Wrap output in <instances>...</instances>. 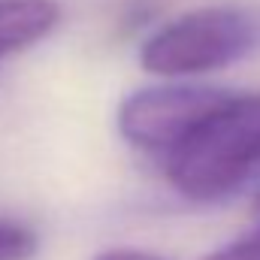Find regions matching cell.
Segmentation results:
<instances>
[{
  "instance_id": "obj_4",
  "label": "cell",
  "mask_w": 260,
  "mask_h": 260,
  "mask_svg": "<svg viewBox=\"0 0 260 260\" xmlns=\"http://www.w3.org/2000/svg\"><path fill=\"white\" fill-rule=\"evenodd\" d=\"M58 24V0H0V61L34 49Z\"/></svg>"
},
{
  "instance_id": "obj_3",
  "label": "cell",
  "mask_w": 260,
  "mask_h": 260,
  "mask_svg": "<svg viewBox=\"0 0 260 260\" xmlns=\"http://www.w3.org/2000/svg\"><path fill=\"white\" fill-rule=\"evenodd\" d=\"M230 91L209 85H154L139 88L118 103L115 124L133 148L145 154H160L164 160L194 133Z\"/></svg>"
},
{
  "instance_id": "obj_5",
  "label": "cell",
  "mask_w": 260,
  "mask_h": 260,
  "mask_svg": "<svg viewBox=\"0 0 260 260\" xmlns=\"http://www.w3.org/2000/svg\"><path fill=\"white\" fill-rule=\"evenodd\" d=\"M37 248H40V239L34 227L0 215V260H30Z\"/></svg>"
},
{
  "instance_id": "obj_2",
  "label": "cell",
  "mask_w": 260,
  "mask_h": 260,
  "mask_svg": "<svg viewBox=\"0 0 260 260\" xmlns=\"http://www.w3.org/2000/svg\"><path fill=\"white\" fill-rule=\"evenodd\" d=\"M257 49L260 12L239 3H209L151 30L139 46V67L179 82L239 64Z\"/></svg>"
},
{
  "instance_id": "obj_6",
  "label": "cell",
  "mask_w": 260,
  "mask_h": 260,
  "mask_svg": "<svg viewBox=\"0 0 260 260\" xmlns=\"http://www.w3.org/2000/svg\"><path fill=\"white\" fill-rule=\"evenodd\" d=\"M203 260H260V227L248 230L245 236H239L227 245H221L218 251H212Z\"/></svg>"
},
{
  "instance_id": "obj_7",
  "label": "cell",
  "mask_w": 260,
  "mask_h": 260,
  "mask_svg": "<svg viewBox=\"0 0 260 260\" xmlns=\"http://www.w3.org/2000/svg\"><path fill=\"white\" fill-rule=\"evenodd\" d=\"M94 260H160V257L148 254V251H139V248H109V251H100Z\"/></svg>"
},
{
  "instance_id": "obj_1",
  "label": "cell",
  "mask_w": 260,
  "mask_h": 260,
  "mask_svg": "<svg viewBox=\"0 0 260 260\" xmlns=\"http://www.w3.org/2000/svg\"><path fill=\"white\" fill-rule=\"evenodd\" d=\"M170 185L188 200L212 203L239 191L260 170V91L227 100L164 160Z\"/></svg>"
}]
</instances>
